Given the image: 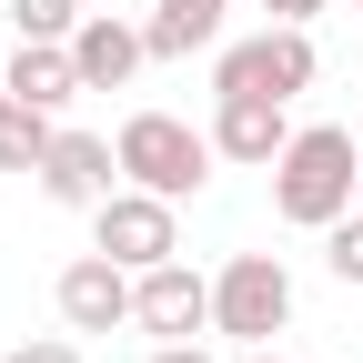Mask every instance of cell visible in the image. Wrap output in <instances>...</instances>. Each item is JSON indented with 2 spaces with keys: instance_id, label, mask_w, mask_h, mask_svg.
I'll use <instances>...</instances> for the list:
<instances>
[{
  "instance_id": "obj_9",
  "label": "cell",
  "mask_w": 363,
  "mask_h": 363,
  "mask_svg": "<svg viewBox=\"0 0 363 363\" xmlns=\"http://www.w3.org/2000/svg\"><path fill=\"white\" fill-rule=\"evenodd\" d=\"M283 142H293L283 101H262V91H222V111H212V152H222V162L272 172V162H283Z\"/></svg>"
},
{
  "instance_id": "obj_19",
  "label": "cell",
  "mask_w": 363,
  "mask_h": 363,
  "mask_svg": "<svg viewBox=\"0 0 363 363\" xmlns=\"http://www.w3.org/2000/svg\"><path fill=\"white\" fill-rule=\"evenodd\" d=\"M233 363H283V353H272V343H242V353H233Z\"/></svg>"
},
{
  "instance_id": "obj_13",
  "label": "cell",
  "mask_w": 363,
  "mask_h": 363,
  "mask_svg": "<svg viewBox=\"0 0 363 363\" xmlns=\"http://www.w3.org/2000/svg\"><path fill=\"white\" fill-rule=\"evenodd\" d=\"M40 152H51V111L11 101V121H0V172H40Z\"/></svg>"
},
{
  "instance_id": "obj_17",
  "label": "cell",
  "mask_w": 363,
  "mask_h": 363,
  "mask_svg": "<svg viewBox=\"0 0 363 363\" xmlns=\"http://www.w3.org/2000/svg\"><path fill=\"white\" fill-rule=\"evenodd\" d=\"M152 363H212L202 343H152Z\"/></svg>"
},
{
  "instance_id": "obj_1",
  "label": "cell",
  "mask_w": 363,
  "mask_h": 363,
  "mask_svg": "<svg viewBox=\"0 0 363 363\" xmlns=\"http://www.w3.org/2000/svg\"><path fill=\"white\" fill-rule=\"evenodd\" d=\"M353 192H363V142L333 131V121H303L283 142V162H272V212L303 222V233H323V222L353 212Z\"/></svg>"
},
{
  "instance_id": "obj_20",
  "label": "cell",
  "mask_w": 363,
  "mask_h": 363,
  "mask_svg": "<svg viewBox=\"0 0 363 363\" xmlns=\"http://www.w3.org/2000/svg\"><path fill=\"white\" fill-rule=\"evenodd\" d=\"M0 121H11V81H0Z\"/></svg>"
},
{
  "instance_id": "obj_18",
  "label": "cell",
  "mask_w": 363,
  "mask_h": 363,
  "mask_svg": "<svg viewBox=\"0 0 363 363\" xmlns=\"http://www.w3.org/2000/svg\"><path fill=\"white\" fill-rule=\"evenodd\" d=\"M262 11H272V21H313L323 0H262Z\"/></svg>"
},
{
  "instance_id": "obj_14",
  "label": "cell",
  "mask_w": 363,
  "mask_h": 363,
  "mask_svg": "<svg viewBox=\"0 0 363 363\" xmlns=\"http://www.w3.org/2000/svg\"><path fill=\"white\" fill-rule=\"evenodd\" d=\"M11 30L21 40H71L81 30V0H11Z\"/></svg>"
},
{
  "instance_id": "obj_15",
  "label": "cell",
  "mask_w": 363,
  "mask_h": 363,
  "mask_svg": "<svg viewBox=\"0 0 363 363\" xmlns=\"http://www.w3.org/2000/svg\"><path fill=\"white\" fill-rule=\"evenodd\" d=\"M323 262L343 272V283H363V212H343V222H323Z\"/></svg>"
},
{
  "instance_id": "obj_16",
  "label": "cell",
  "mask_w": 363,
  "mask_h": 363,
  "mask_svg": "<svg viewBox=\"0 0 363 363\" xmlns=\"http://www.w3.org/2000/svg\"><path fill=\"white\" fill-rule=\"evenodd\" d=\"M0 363H81V343H71V333H30L21 353H0Z\"/></svg>"
},
{
  "instance_id": "obj_6",
  "label": "cell",
  "mask_w": 363,
  "mask_h": 363,
  "mask_svg": "<svg viewBox=\"0 0 363 363\" xmlns=\"http://www.w3.org/2000/svg\"><path fill=\"white\" fill-rule=\"evenodd\" d=\"M91 242H101L111 262H131V272H152V262H172L182 252V233H172V202L162 192H111V202H91Z\"/></svg>"
},
{
  "instance_id": "obj_3",
  "label": "cell",
  "mask_w": 363,
  "mask_h": 363,
  "mask_svg": "<svg viewBox=\"0 0 363 363\" xmlns=\"http://www.w3.org/2000/svg\"><path fill=\"white\" fill-rule=\"evenodd\" d=\"M293 323V272L272 262V252H233L212 272V333H233V343H272Z\"/></svg>"
},
{
  "instance_id": "obj_10",
  "label": "cell",
  "mask_w": 363,
  "mask_h": 363,
  "mask_svg": "<svg viewBox=\"0 0 363 363\" xmlns=\"http://www.w3.org/2000/svg\"><path fill=\"white\" fill-rule=\"evenodd\" d=\"M71 61H81V91H121L131 71L152 61V30H131V21H111V11H81Z\"/></svg>"
},
{
  "instance_id": "obj_7",
  "label": "cell",
  "mask_w": 363,
  "mask_h": 363,
  "mask_svg": "<svg viewBox=\"0 0 363 363\" xmlns=\"http://www.w3.org/2000/svg\"><path fill=\"white\" fill-rule=\"evenodd\" d=\"M131 283H142V272L91 242L81 262H61V323H71V333H121V323H131Z\"/></svg>"
},
{
  "instance_id": "obj_11",
  "label": "cell",
  "mask_w": 363,
  "mask_h": 363,
  "mask_svg": "<svg viewBox=\"0 0 363 363\" xmlns=\"http://www.w3.org/2000/svg\"><path fill=\"white\" fill-rule=\"evenodd\" d=\"M11 81V101H30V111H61L71 91H81V61H71V40H21V61L0 71Z\"/></svg>"
},
{
  "instance_id": "obj_2",
  "label": "cell",
  "mask_w": 363,
  "mask_h": 363,
  "mask_svg": "<svg viewBox=\"0 0 363 363\" xmlns=\"http://www.w3.org/2000/svg\"><path fill=\"white\" fill-rule=\"evenodd\" d=\"M212 131H192V121H172V111H131L121 121V172L142 182V192H162V202H192L202 182H212Z\"/></svg>"
},
{
  "instance_id": "obj_8",
  "label": "cell",
  "mask_w": 363,
  "mask_h": 363,
  "mask_svg": "<svg viewBox=\"0 0 363 363\" xmlns=\"http://www.w3.org/2000/svg\"><path fill=\"white\" fill-rule=\"evenodd\" d=\"M111 172H121V142H91V131H51V152H40V192L91 212L111 202Z\"/></svg>"
},
{
  "instance_id": "obj_12",
  "label": "cell",
  "mask_w": 363,
  "mask_h": 363,
  "mask_svg": "<svg viewBox=\"0 0 363 363\" xmlns=\"http://www.w3.org/2000/svg\"><path fill=\"white\" fill-rule=\"evenodd\" d=\"M222 11H233V0H152V61H192V51H212L222 40Z\"/></svg>"
},
{
  "instance_id": "obj_5",
  "label": "cell",
  "mask_w": 363,
  "mask_h": 363,
  "mask_svg": "<svg viewBox=\"0 0 363 363\" xmlns=\"http://www.w3.org/2000/svg\"><path fill=\"white\" fill-rule=\"evenodd\" d=\"M131 323H142L152 343H202L212 333V283L172 252V262H152L142 283H131Z\"/></svg>"
},
{
  "instance_id": "obj_21",
  "label": "cell",
  "mask_w": 363,
  "mask_h": 363,
  "mask_svg": "<svg viewBox=\"0 0 363 363\" xmlns=\"http://www.w3.org/2000/svg\"><path fill=\"white\" fill-rule=\"evenodd\" d=\"M353 11H363V0H353Z\"/></svg>"
},
{
  "instance_id": "obj_4",
  "label": "cell",
  "mask_w": 363,
  "mask_h": 363,
  "mask_svg": "<svg viewBox=\"0 0 363 363\" xmlns=\"http://www.w3.org/2000/svg\"><path fill=\"white\" fill-rule=\"evenodd\" d=\"M313 30L303 21H272L252 40H222V61H212V91H262V101H293V91H313Z\"/></svg>"
}]
</instances>
